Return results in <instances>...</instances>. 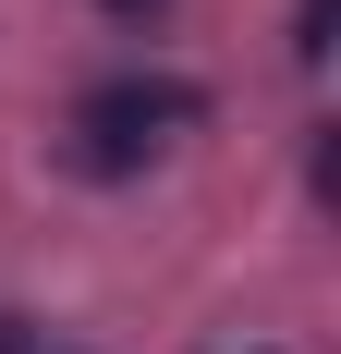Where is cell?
I'll list each match as a JSON object with an SVG mask.
<instances>
[{
  "label": "cell",
  "mask_w": 341,
  "mask_h": 354,
  "mask_svg": "<svg viewBox=\"0 0 341 354\" xmlns=\"http://www.w3.org/2000/svg\"><path fill=\"white\" fill-rule=\"evenodd\" d=\"M195 122H207V86H195V73H110V86L73 98V171H86V183H122V171H146L170 135H195Z\"/></svg>",
  "instance_id": "obj_1"
},
{
  "label": "cell",
  "mask_w": 341,
  "mask_h": 354,
  "mask_svg": "<svg viewBox=\"0 0 341 354\" xmlns=\"http://www.w3.org/2000/svg\"><path fill=\"white\" fill-rule=\"evenodd\" d=\"M293 62H329V0H305V12H293Z\"/></svg>",
  "instance_id": "obj_2"
},
{
  "label": "cell",
  "mask_w": 341,
  "mask_h": 354,
  "mask_svg": "<svg viewBox=\"0 0 341 354\" xmlns=\"http://www.w3.org/2000/svg\"><path fill=\"white\" fill-rule=\"evenodd\" d=\"M98 12H159V0H98Z\"/></svg>",
  "instance_id": "obj_4"
},
{
  "label": "cell",
  "mask_w": 341,
  "mask_h": 354,
  "mask_svg": "<svg viewBox=\"0 0 341 354\" xmlns=\"http://www.w3.org/2000/svg\"><path fill=\"white\" fill-rule=\"evenodd\" d=\"M0 354H37V318H0Z\"/></svg>",
  "instance_id": "obj_3"
}]
</instances>
